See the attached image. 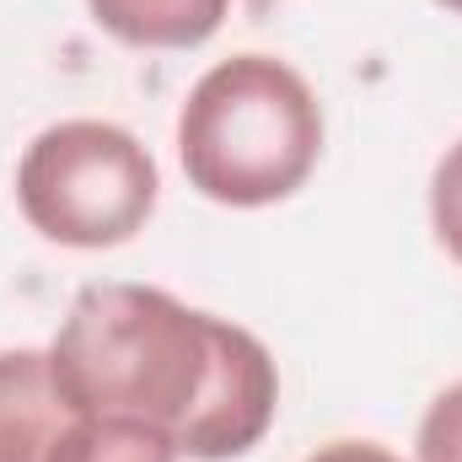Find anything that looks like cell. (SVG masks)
<instances>
[{"instance_id":"8992f818","label":"cell","mask_w":462,"mask_h":462,"mask_svg":"<svg viewBox=\"0 0 462 462\" xmlns=\"http://www.w3.org/2000/svg\"><path fill=\"white\" fill-rule=\"evenodd\" d=\"M97 27L129 49H199L226 22L231 0H87Z\"/></svg>"},{"instance_id":"52a82bcc","label":"cell","mask_w":462,"mask_h":462,"mask_svg":"<svg viewBox=\"0 0 462 462\" xmlns=\"http://www.w3.org/2000/svg\"><path fill=\"white\" fill-rule=\"evenodd\" d=\"M43 462H178L172 430L129 414H70Z\"/></svg>"},{"instance_id":"6da1fadb","label":"cell","mask_w":462,"mask_h":462,"mask_svg":"<svg viewBox=\"0 0 462 462\" xmlns=\"http://www.w3.org/2000/svg\"><path fill=\"white\" fill-rule=\"evenodd\" d=\"M49 371L70 414H129L183 430L216 371V318L156 285H87L54 345Z\"/></svg>"},{"instance_id":"ba28073f","label":"cell","mask_w":462,"mask_h":462,"mask_svg":"<svg viewBox=\"0 0 462 462\" xmlns=\"http://www.w3.org/2000/svg\"><path fill=\"white\" fill-rule=\"evenodd\" d=\"M430 221L441 247L462 263V140L436 162V178H430Z\"/></svg>"},{"instance_id":"9c48e42d","label":"cell","mask_w":462,"mask_h":462,"mask_svg":"<svg viewBox=\"0 0 462 462\" xmlns=\"http://www.w3.org/2000/svg\"><path fill=\"white\" fill-rule=\"evenodd\" d=\"M414 452H420V462H462V382L447 387V393L425 409Z\"/></svg>"},{"instance_id":"3957f363","label":"cell","mask_w":462,"mask_h":462,"mask_svg":"<svg viewBox=\"0 0 462 462\" xmlns=\"http://www.w3.org/2000/svg\"><path fill=\"white\" fill-rule=\"evenodd\" d=\"M151 151L103 118H65L43 129L16 167V205L27 226L60 247H118L156 210Z\"/></svg>"},{"instance_id":"277c9868","label":"cell","mask_w":462,"mask_h":462,"mask_svg":"<svg viewBox=\"0 0 462 462\" xmlns=\"http://www.w3.org/2000/svg\"><path fill=\"white\" fill-rule=\"evenodd\" d=\"M274 409H280V371H274L269 349L247 328L216 318V371H210L199 409L172 436L178 457L226 462L253 452L263 441V430L274 425Z\"/></svg>"},{"instance_id":"30bf717a","label":"cell","mask_w":462,"mask_h":462,"mask_svg":"<svg viewBox=\"0 0 462 462\" xmlns=\"http://www.w3.org/2000/svg\"><path fill=\"white\" fill-rule=\"evenodd\" d=\"M307 462H403V457H393L376 441H328V447H318Z\"/></svg>"},{"instance_id":"8fae6325","label":"cell","mask_w":462,"mask_h":462,"mask_svg":"<svg viewBox=\"0 0 462 462\" xmlns=\"http://www.w3.org/2000/svg\"><path fill=\"white\" fill-rule=\"evenodd\" d=\"M436 5H447V11H457L462 16V0H436Z\"/></svg>"},{"instance_id":"7a4b0ae2","label":"cell","mask_w":462,"mask_h":462,"mask_svg":"<svg viewBox=\"0 0 462 462\" xmlns=\"http://www.w3.org/2000/svg\"><path fill=\"white\" fill-rule=\"evenodd\" d=\"M178 156L216 205H280L323 156V108L285 60L231 54L194 81L178 114Z\"/></svg>"},{"instance_id":"5b68a950","label":"cell","mask_w":462,"mask_h":462,"mask_svg":"<svg viewBox=\"0 0 462 462\" xmlns=\"http://www.w3.org/2000/svg\"><path fill=\"white\" fill-rule=\"evenodd\" d=\"M70 425L49 349H0V462H43Z\"/></svg>"}]
</instances>
